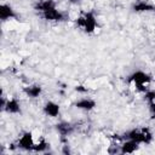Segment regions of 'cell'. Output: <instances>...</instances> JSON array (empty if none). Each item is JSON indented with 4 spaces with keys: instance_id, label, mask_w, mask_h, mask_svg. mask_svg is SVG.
<instances>
[{
    "instance_id": "obj_7",
    "label": "cell",
    "mask_w": 155,
    "mask_h": 155,
    "mask_svg": "<svg viewBox=\"0 0 155 155\" xmlns=\"http://www.w3.org/2000/svg\"><path fill=\"white\" fill-rule=\"evenodd\" d=\"M16 17V12L8 4H1L0 5V18L1 21H10Z\"/></svg>"
},
{
    "instance_id": "obj_2",
    "label": "cell",
    "mask_w": 155,
    "mask_h": 155,
    "mask_svg": "<svg viewBox=\"0 0 155 155\" xmlns=\"http://www.w3.org/2000/svg\"><path fill=\"white\" fill-rule=\"evenodd\" d=\"M76 24H78L79 28H81L87 34L96 33L97 27H98L96 16L92 12H85L81 16H79L76 18Z\"/></svg>"
},
{
    "instance_id": "obj_10",
    "label": "cell",
    "mask_w": 155,
    "mask_h": 155,
    "mask_svg": "<svg viewBox=\"0 0 155 155\" xmlns=\"http://www.w3.org/2000/svg\"><path fill=\"white\" fill-rule=\"evenodd\" d=\"M153 8H154V6H153V5H150V4H148V2H144V1H142V2H138V4H134V5H133V10H134L136 12L150 11V10H153Z\"/></svg>"
},
{
    "instance_id": "obj_3",
    "label": "cell",
    "mask_w": 155,
    "mask_h": 155,
    "mask_svg": "<svg viewBox=\"0 0 155 155\" xmlns=\"http://www.w3.org/2000/svg\"><path fill=\"white\" fill-rule=\"evenodd\" d=\"M127 139H131L138 144H147L151 140L153 136L148 128H140V130H132L131 132L127 133Z\"/></svg>"
},
{
    "instance_id": "obj_8",
    "label": "cell",
    "mask_w": 155,
    "mask_h": 155,
    "mask_svg": "<svg viewBox=\"0 0 155 155\" xmlns=\"http://www.w3.org/2000/svg\"><path fill=\"white\" fill-rule=\"evenodd\" d=\"M74 105L82 110H92L96 107V102L91 98H82V99H79Z\"/></svg>"
},
{
    "instance_id": "obj_6",
    "label": "cell",
    "mask_w": 155,
    "mask_h": 155,
    "mask_svg": "<svg viewBox=\"0 0 155 155\" xmlns=\"http://www.w3.org/2000/svg\"><path fill=\"white\" fill-rule=\"evenodd\" d=\"M42 110H44V113H45L47 116H50V117H57V116L59 115L61 107H59L58 103H56V102H53V101H48V102L45 103Z\"/></svg>"
},
{
    "instance_id": "obj_1",
    "label": "cell",
    "mask_w": 155,
    "mask_h": 155,
    "mask_svg": "<svg viewBox=\"0 0 155 155\" xmlns=\"http://www.w3.org/2000/svg\"><path fill=\"white\" fill-rule=\"evenodd\" d=\"M36 10L47 21H62L63 15L59 12L52 0H44L36 5Z\"/></svg>"
},
{
    "instance_id": "obj_11",
    "label": "cell",
    "mask_w": 155,
    "mask_h": 155,
    "mask_svg": "<svg viewBox=\"0 0 155 155\" xmlns=\"http://www.w3.org/2000/svg\"><path fill=\"white\" fill-rule=\"evenodd\" d=\"M70 2H78V1H80V0H69Z\"/></svg>"
},
{
    "instance_id": "obj_4",
    "label": "cell",
    "mask_w": 155,
    "mask_h": 155,
    "mask_svg": "<svg viewBox=\"0 0 155 155\" xmlns=\"http://www.w3.org/2000/svg\"><path fill=\"white\" fill-rule=\"evenodd\" d=\"M128 80H130V82H131L132 86H136V88H139L140 90L142 87H144V86H147V85L150 84L151 78L147 73H144L142 70H137L132 75H130V79Z\"/></svg>"
},
{
    "instance_id": "obj_9",
    "label": "cell",
    "mask_w": 155,
    "mask_h": 155,
    "mask_svg": "<svg viewBox=\"0 0 155 155\" xmlns=\"http://www.w3.org/2000/svg\"><path fill=\"white\" fill-rule=\"evenodd\" d=\"M42 92V88L40 85H30L24 87V93L30 98H38Z\"/></svg>"
},
{
    "instance_id": "obj_5",
    "label": "cell",
    "mask_w": 155,
    "mask_h": 155,
    "mask_svg": "<svg viewBox=\"0 0 155 155\" xmlns=\"http://www.w3.org/2000/svg\"><path fill=\"white\" fill-rule=\"evenodd\" d=\"M2 109L8 114H18L21 113V104L15 98H8L2 101Z\"/></svg>"
}]
</instances>
